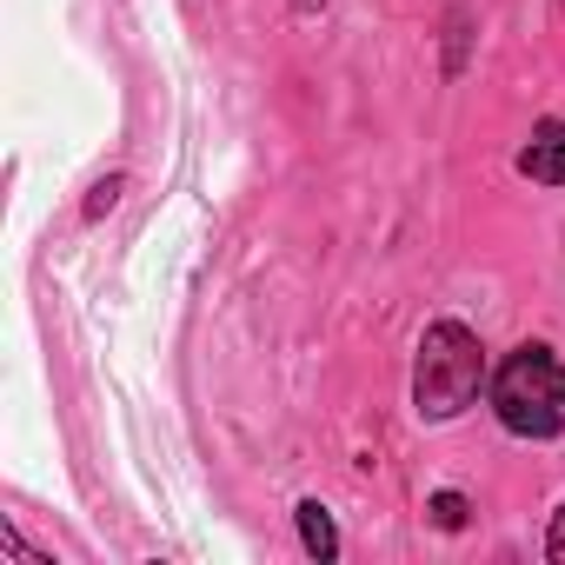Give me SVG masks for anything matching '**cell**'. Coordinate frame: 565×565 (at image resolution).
<instances>
[{"label":"cell","mask_w":565,"mask_h":565,"mask_svg":"<svg viewBox=\"0 0 565 565\" xmlns=\"http://www.w3.org/2000/svg\"><path fill=\"white\" fill-rule=\"evenodd\" d=\"M479 380H486V347H479V333L459 327V320L426 327L419 366H413V406H419V419H452V413H466L472 393H479Z\"/></svg>","instance_id":"1"},{"label":"cell","mask_w":565,"mask_h":565,"mask_svg":"<svg viewBox=\"0 0 565 565\" xmlns=\"http://www.w3.org/2000/svg\"><path fill=\"white\" fill-rule=\"evenodd\" d=\"M492 413L519 439H552L565 426V366L545 347H519L492 373Z\"/></svg>","instance_id":"2"},{"label":"cell","mask_w":565,"mask_h":565,"mask_svg":"<svg viewBox=\"0 0 565 565\" xmlns=\"http://www.w3.org/2000/svg\"><path fill=\"white\" fill-rule=\"evenodd\" d=\"M519 173H525V180H545V186H565V127H558V120H545L539 140L519 153Z\"/></svg>","instance_id":"3"},{"label":"cell","mask_w":565,"mask_h":565,"mask_svg":"<svg viewBox=\"0 0 565 565\" xmlns=\"http://www.w3.org/2000/svg\"><path fill=\"white\" fill-rule=\"evenodd\" d=\"M300 539H307V552H313V558H340V532H333V519H327V505H320V499H307V505H300Z\"/></svg>","instance_id":"4"},{"label":"cell","mask_w":565,"mask_h":565,"mask_svg":"<svg viewBox=\"0 0 565 565\" xmlns=\"http://www.w3.org/2000/svg\"><path fill=\"white\" fill-rule=\"evenodd\" d=\"M426 512H433V525H439V532H459L472 505H466V492H433V505H426Z\"/></svg>","instance_id":"5"},{"label":"cell","mask_w":565,"mask_h":565,"mask_svg":"<svg viewBox=\"0 0 565 565\" xmlns=\"http://www.w3.org/2000/svg\"><path fill=\"white\" fill-rule=\"evenodd\" d=\"M545 558H552V565H565V505L552 512V532H545Z\"/></svg>","instance_id":"6"},{"label":"cell","mask_w":565,"mask_h":565,"mask_svg":"<svg viewBox=\"0 0 565 565\" xmlns=\"http://www.w3.org/2000/svg\"><path fill=\"white\" fill-rule=\"evenodd\" d=\"M114 200H120V180H100V186H94V200H87V213L100 220V213H114Z\"/></svg>","instance_id":"7"},{"label":"cell","mask_w":565,"mask_h":565,"mask_svg":"<svg viewBox=\"0 0 565 565\" xmlns=\"http://www.w3.org/2000/svg\"><path fill=\"white\" fill-rule=\"evenodd\" d=\"M294 8H300V14H320V8H327V0H294Z\"/></svg>","instance_id":"8"}]
</instances>
